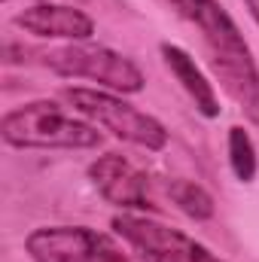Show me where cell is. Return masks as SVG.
Wrapping results in <instances>:
<instances>
[{
	"label": "cell",
	"mask_w": 259,
	"mask_h": 262,
	"mask_svg": "<svg viewBox=\"0 0 259 262\" xmlns=\"http://www.w3.org/2000/svg\"><path fill=\"white\" fill-rule=\"evenodd\" d=\"M180 18L201 31L207 64L241 113L259 125V67L253 52L220 0H165Z\"/></svg>",
	"instance_id": "1"
},
{
	"label": "cell",
	"mask_w": 259,
	"mask_h": 262,
	"mask_svg": "<svg viewBox=\"0 0 259 262\" xmlns=\"http://www.w3.org/2000/svg\"><path fill=\"white\" fill-rule=\"evenodd\" d=\"M0 137L15 149H95L98 125L64 113L55 101L21 104L0 119Z\"/></svg>",
	"instance_id": "2"
},
{
	"label": "cell",
	"mask_w": 259,
	"mask_h": 262,
	"mask_svg": "<svg viewBox=\"0 0 259 262\" xmlns=\"http://www.w3.org/2000/svg\"><path fill=\"white\" fill-rule=\"evenodd\" d=\"M64 98L73 104V110L82 119H89L92 125H101L104 131H110L113 137H119L125 143H134L149 152H159L168 146V128L156 116L122 101V95H116V92L70 85V89H64Z\"/></svg>",
	"instance_id": "3"
},
{
	"label": "cell",
	"mask_w": 259,
	"mask_h": 262,
	"mask_svg": "<svg viewBox=\"0 0 259 262\" xmlns=\"http://www.w3.org/2000/svg\"><path fill=\"white\" fill-rule=\"evenodd\" d=\"M43 64L55 76L89 79L116 95H137L143 92V82H146L140 67L131 58H125L122 52L110 46H98V43H67L61 49H49L43 55Z\"/></svg>",
	"instance_id": "4"
},
{
	"label": "cell",
	"mask_w": 259,
	"mask_h": 262,
	"mask_svg": "<svg viewBox=\"0 0 259 262\" xmlns=\"http://www.w3.org/2000/svg\"><path fill=\"white\" fill-rule=\"evenodd\" d=\"M110 226L143 262H226L192 235L143 213H116Z\"/></svg>",
	"instance_id": "5"
},
{
	"label": "cell",
	"mask_w": 259,
	"mask_h": 262,
	"mask_svg": "<svg viewBox=\"0 0 259 262\" xmlns=\"http://www.w3.org/2000/svg\"><path fill=\"white\" fill-rule=\"evenodd\" d=\"M34 262H128L119 241L89 226H40L25 238Z\"/></svg>",
	"instance_id": "6"
},
{
	"label": "cell",
	"mask_w": 259,
	"mask_h": 262,
	"mask_svg": "<svg viewBox=\"0 0 259 262\" xmlns=\"http://www.w3.org/2000/svg\"><path fill=\"white\" fill-rule=\"evenodd\" d=\"M89 180L101 192V198L110 201L113 207L137 210V213L156 207V201L149 195V177L119 152L98 156L89 165Z\"/></svg>",
	"instance_id": "7"
},
{
	"label": "cell",
	"mask_w": 259,
	"mask_h": 262,
	"mask_svg": "<svg viewBox=\"0 0 259 262\" xmlns=\"http://www.w3.org/2000/svg\"><path fill=\"white\" fill-rule=\"evenodd\" d=\"M15 28L25 34L43 37V40H70V43H89L95 37V18L76 6L67 3H37L28 6L12 18Z\"/></svg>",
	"instance_id": "8"
},
{
	"label": "cell",
	"mask_w": 259,
	"mask_h": 262,
	"mask_svg": "<svg viewBox=\"0 0 259 262\" xmlns=\"http://www.w3.org/2000/svg\"><path fill=\"white\" fill-rule=\"evenodd\" d=\"M159 52H162L165 67L171 70V76H174V79L180 82V89L189 95V101L195 104V110H198L204 119H217V116H220V98H217V92H213V82L201 73V67L195 64L192 55H189L186 49L174 46V43H162Z\"/></svg>",
	"instance_id": "9"
},
{
	"label": "cell",
	"mask_w": 259,
	"mask_h": 262,
	"mask_svg": "<svg viewBox=\"0 0 259 262\" xmlns=\"http://www.w3.org/2000/svg\"><path fill=\"white\" fill-rule=\"evenodd\" d=\"M168 198L192 220H210L213 216V198L204 186H198L195 180H183V177H174L168 180Z\"/></svg>",
	"instance_id": "10"
},
{
	"label": "cell",
	"mask_w": 259,
	"mask_h": 262,
	"mask_svg": "<svg viewBox=\"0 0 259 262\" xmlns=\"http://www.w3.org/2000/svg\"><path fill=\"white\" fill-rule=\"evenodd\" d=\"M229 165H232V174L241 183H253V177H256V171H259L256 146H253V137L241 125L229 128Z\"/></svg>",
	"instance_id": "11"
},
{
	"label": "cell",
	"mask_w": 259,
	"mask_h": 262,
	"mask_svg": "<svg viewBox=\"0 0 259 262\" xmlns=\"http://www.w3.org/2000/svg\"><path fill=\"white\" fill-rule=\"evenodd\" d=\"M244 6L250 9V15H253V21L259 25V0H244Z\"/></svg>",
	"instance_id": "12"
},
{
	"label": "cell",
	"mask_w": 259,
	"mask_h": 262,
	"mask_svg": "<svg viewBox=\"0 0 259 262\" xmlns=\"http://www.w3.org/2000/svg\"><path fill=\"white\" fill-rule=\"evenodd\" d=\"M3 3H12V0H3ZM34 3H46V0H34Z\"/></svg>",
	"instance_id": "13"
}]
</instances>
